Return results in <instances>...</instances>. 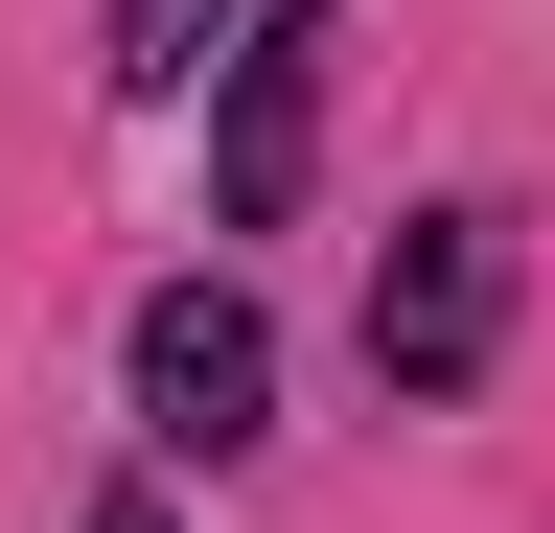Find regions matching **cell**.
Returning a JSON list of instances; mask_svg holds the SVG:
<instances>
[{"instance_id":"obj_1","label":"cell","mask_w":555,"mask_h":533,"mask_svg":"<svg viewBox=\"0 0 555 533\" xmlns=\"http://www.w3.org/2000/svg\"><path fill=\"white\" fill-rule=\"evenodd\" d=\"M116 394H139L163 464H255L278 441V302L255 279H163V302L116 325Z\"/></svg>"},{"instance_id":"obj_2","label":"cell","mask_w":555,"mask_h":533,"mask_svg":"<svg viewBox=\"0 0 555 533\" xmlns=\"http://www.w3.org/2000/svg\"><path fill=\"white\" fill-rule=\"evenodd\" d=\"M486 348H509V210L440 186V210H393V255H371V371L393 394H463Z\"/></svg>"},{"instance_id":"obj_3","label":"cell","mask_w":555,"mask_h":533,"mask_svg":"<svg viewBox=\"0 0 555 533\" xmlns=\"http://www.w3.org/2000/svg\"><path fill=\"white\" fill-rule=\"evenodd\" d=\"M324 24H347V0H278V24L232 47V93H208V232H278V210H301V163H324Z\"/></svg>"},{"instance_id":"obj_4","label":"cell","mask_w":555,"mask_h":533,"mask_svg":"<svg viewBox=\"0 0 555 533\" xmlns=\"http://www.w3.org/2000/svg\"><path fill=\"white\" fill-rule=\"evenodd\" d=\"M278 24V0H93V47H116V93H232V47Z\"/></svg>"},{"instance_id":"obj_5","label":"cell","mask_w":555,"mask_h":533,"mask_svg":"<svg viewBox=\"0 0 555 533\" xmlns=\"http://www.w3.org/2000/svg\"><path fill=\"white\" fill-rule=\"evenodd\" d=\"M69 533H185V510H163V487H93V510H69Z\"/></svg>"}]
</instances>
